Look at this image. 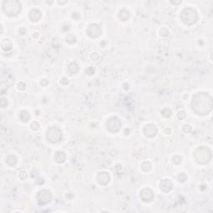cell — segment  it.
<instances>
[{
	"label": "cell",
	"instance_id": "cell-9",
	"mask_svg": "<svg viewBox=\"0 0 213 213\" xmlns=\"http://www.w3.org/2000/svg\"><path fill=\"white\" fill-rule=\"evenodd\" d=\"M140 197L145 202H152L154 198V192L150 188H144L140 192Z\"/></svg>",
	"mask_w": 213,
	"mask_h": 213
},
{
	"label": "cell",
	"instance_id": "cell-21",
	"mask_svg": "<svg viewBox=\"0 0 213 213\" xmlns=\"http://www.w3.org/2000/svg\"><path fill=\"white\" fill-rule=\"evenodd\" d=\"M66 41L67 43H68L69 44H73L76 43V37L73 34H68L66 38Z\"/></svg>",
	"mask_w": 213,
	"mask_h": 213
},
{
	"label": "cell",
	"instance_id": "cell-23",
	"mask_svg": "<svg viewBox=\"0 0 213 213\" xmlns=\"http://www.w3.org/2000/svg\"><path fill=\"white\" fill-rule=\"evenodd\" d=\"M186 180H187V176L185 173H181L178 176V181L180 182H185Z\"/></svg>",
	"mask_w": 213,
	"mask_h": 213
},
{
	"label": "cell",
	"instance_id": "cell-15",
	"mask_svg": "<svg viewBox=\"0 0 213 213\" xmlns=\"http://www.w3.org/2000/svg\"><path fill=\"white\" fill-rule=\"evenodd\" d=\"M118 17L122 21H126V20L129 19V18H130V13H129V12L127 10L122 9L119 12Z\"/></svg>",
	"mask_w": 213,
	"mask_h": 213
},
{
	"label": "cell",
	"instance_id": "cell-13",
	"mask_svg": "<svg viewBox=\"0 0 213 213\" xmlns=\"http://www.w3.org/2000/svg\"><path fill=\"white\" fill-rule=\"evenodd\" d=\"M42 17L41 11L37 9H33L29 12V19L33 22H38Z\"/></svg>",
	"mask_w": 213,
	"mask_h": 213
},
{
	"label": "cell",
	"instance_id": "cell-17",
	"mask_svg": "<svg viewBox=\"0 0 213 213\" xmlns=\"http://www.w3.org/2000/svg\"><path fill=\"white\" fill-rule=\"evenodd\" d=\"M1 45H2V49L5 50V51H9V50L12 49V42L10 41L9 39H3Z\"/></svg>",
	"mask_w": 213,
	"mask_h": 213
},
{
	"label": "cell",
	"instance_id": "cell-1",
	"mask_svg": "<svg viewBox=\"0 0 213 213\" xmlns=\"http://www.w3.org/2000/svg\"><path fill=\"white\" fill-rule=\"evenodd\" d=\"M192 108L198 115H206L212 108V97L206 93H198L192 97L191 103Z\"/></svg>",
	"mask_w": 213,
	"mask_h": 213
},
{
	"label": "cell",
	"instance_id": "cell-27",
	"mask_svg": "<svg viewBox=\"0 0 213 213\" xmlns=\"http://www.w3.org/2000/svg\"><path fill=\"white\" fill-rule=\"evenodd\" d=\"M159 33H160V34H161L162 36H163V37H166V36L168 35V30L166 29H162L159 31Z\"/></svg>",
	"mask_w": 213,
	"mask_h": 213
},
{
	"label": "cell",
	"instance_id": "cell-24",
	"mask_svg": "<svg viewBox=\"0 0 213 213\" xmlns=\"http://www.w3.org/2000/svg\"><path fill=\"white\" fill-rule=\"evenodd\" d=\"M172 161H173V162H174L175 164H180V163L182 162V157L179 156H174V157L172 158Z\"/></svg>",
	"mask_w": 213,
	"mask_h": 213
},
{
	"label": "cell",
	"instance_id": "cell-20",
	"mask_svg": "<svg viewBox=\"0 0 213 213\" xmlns=\"http://www.w3.org/2000/svg\"><path fill=\"white\" fill-rule=\"evenodd\" d=\"M142 169L144 172H149V171L152 169V164H151L149 162H144L142 164Z\"/></svg>",
	"mask_w": 213,
	"mask_h": 213
},
{
	"label": "cell",
	"instance_id": "cell-10",
	"mask_svg": "<svg viewBox=\"0 0 213 213\" xmlns=\"http://www.w3.org/2000/svg\"><path fill=\"white\" fill-rule=\"evenodd\" d=\"M143 132H144V134H145L146 136H147V137H153V136H155L156 135L157 128H156V126L154 124L149 123V124H146L144 126Z\"/></svg>",
	"mask_w": 213,
	"mask_h": 213
},
{
	"label": "cell",
	"instance_id": "cell-30",
	"mask_svg": "<svg viewBox=\"0 0 213 213\" xmlns=\"http://www.w3.org/2000/svg\"><path fill=\"white\" fill-rule=\"evenodd\" d=\"M7 105H8V101L5 98H2V100H1V106H2V107H7Z\"/></svg>",
	"mask_w": 213,
	"mask_h": 213
},
{
	"label": "cell",
	"instance_id": "cell-29",
	"mask_svg": "<svg viewBox=\"0 0 213 213\" xmlns=\"http://www.w3.org/2000/svg\"><path fill=\"white\" fill-rule=\"evenodd\" d=\"M18 88H19V90H24L25 88H26V85H25V83H19V84H18Z\"/></svg>",
	"mask_w": 213,
	"mask_h": 213
},
{
	"label": "cell",
	"instance_id": "cell-5",
	"mask_svg": "<svg viewBox=\"0 0 213 213\" xmlns=\"http://www.w3.org/2000/svg\"><path fill=\"white\" fill-rule=\"evenodd\" d=\"M47 140L52 142V143H58L59 142L62 138H63V134L61 130L56 127V126H52L49 128L47 134H46Z\"/></svg>",
	"mask_w": 213,
	"mask_h": 213
},
{
	"label": "cell",
	"instance_id": "cell-31",
	"mask_svg": "<svg viewBox=\"0 0 213 213\" xmlns=\"http://www.w3.org/2000/svg\"><path fill=\"white\" fill-rule=\"evenodd\" d=\"M177 116H178L179 119H184L185 116H186V114H185V112L183 111H182V112H178Z\"/></svg>",
	"mask_w": 213,
	"mask_h": 213
},
{
	"label": "cell",
	"instance_id": "cell-6",
	"mask_svg": "<svg viewBox=\"0 0 213 213\" xmlns=\"http://www.w3.org/2000/svg\"><path fill=\"white\" fill-rule=\"evenodd\" d=\"M121 126H122L121 121L116 116H113V117L109 118V120L107 122V129L110 132H118L120 130V128H121Z\"/></svg>",
	"mask_w": 213,
	"mask_h": 213
},
{
	"label": "cell",
	"instance_id": "cell-2",
	"mask_svg": "<svg viewBox=\"0 0 213 213\" xmlns=\"http://www.w3.org/2000/svg\"><path fill=\"white\" fill-rule=\"evenodd\" d=\"M194 157L199 164H206L212 159V152L206 146H200L194 152Z\"/></svg>",
	"mask_w": 213,
	"mask_h": 213
},
{
	"label": "cell",
	"instance_id": "cell-3",
	"mask_svg": "<svg viewBox=\"0 0 213 213\" xmlns=\"http://www.w3.org/2000/svg\"><path fill=\"white\" fill-rule=\"evenodd\" d=\"M3 11L8 16H16L21 11V3L16 0L4 1L3 3Z\"/></svg>",
	"mask_w": 213,
	"mask_h": 213
},
{
	"label": "cell",
	"instance_id": "cell-12",
	"mask_svg": "<svg viewBox=\"0 0 213 213\" xmlns=\"http://www.w3.org/2000/svg\"><path fill=\"white\" fill-rule=\"evenodd\" d=\"M173 185L169 179H162L160 182V188L164 192H169L172 190Z\"/></svg>",
	"mask_w": 213,
	"mask_h": 213
},
{
	"label": "cell",
	"instance_id": "cell-28",
	"mask_svg": "<svg viewBox=\"0 0 213 213\" xmlns=\"http://www.w3.org/2000/svg\"><path fill=\"white\" fill-rule=\"evenodd\" d=\"M27 173L24 172V171H22V172H19V178L21 180H25L26 178H27Z\"/></svg>",
	"mask_w": 213,
	"mask_h": 213
},
{
	"label": "cell",
	"instance_id": "cell-22",
	"mask_svg": "<svg viewBox=\"0 0 213 213\" xmlns=\"http://www.w3.org/2000/svg\"><path fill=\"white\" fill-rule=\"evenodd\" d=\"M162 116H165V117H169V116L172 115V112L169 108H165L162 111Z\"/></svg>",
	"mask_w": 213,
	"mask_h": 213
},
{
	"label": "cell",
	"instance_id": "cell-16",
	"mask_svg": "<svg viewBox=\"0 0 213 213\" xmlns=\"http://www.w3.org/2000/svg\"><path fill=\"white\" fill-rule=\"evenodd\" d=\"M68 71L70 73V74H76L79 70L78 65L76 63H71L68 65Z\"/></svg>",
	"mask_w": 213,
	"mask_h": 213
},
{
	"label": "cell",
	"instance_id": "cell-7",
	"mask_svg": "<svg viewBox=\"0 0 213 213\" xmlns=\"http://www.w3.org/2000/svg\"><path fill=\"white\" fill-rule=\"evenodd\" d=\"M37 199L39 204H47L52 200V194L49 190L43 189L37 195Z\"/></svg>",
	"mask_w": 213,
	"mask_h": 213
},
{
	"label": "cell",
	"instance_id": "cell-14",
	"mask_svg": "<svg viewBox=\"0 0 213 213\" xmlns=\"http://www.w3.org/2000/svg\"><path fill=\"white\" fill-rule=\"evenodd\" d=\"M54 159L58 163H63L65 162L66 155L63 152H57L54 155Z\"/></svg>",
	"mask_w": 213,
	"mask_h": 213
},
{
	"label": "cell",
	"instance_id": "cell-25",
	"mask_svg": "<svg viewBox=\"0 0 213 213\" xmlns=\"http://www.w3.org/2000/svg\"><path fill=\"white\" fill-rule=\"evenodd\" d=\"M39 122H33L32 123V125H31V128H32V130H33V131H37V130H39Z\"/></svg>",
	"mask_w": 213,
	"mask_h": 213
},
{
	"label": "cell",
	"instance_id": "cell-26",
	"mask_svg": "<svg viewBox=\"0 0 213 213\" xmlns=\"http://www.w3.org/2000/svg\"><path fill=\"white\" fill-rule=\"evenodd\" d=\"M183 131H184L186 133L190 132L192 131V126H190V125H188V124H186V125L183 126Z\"/></svg>",
	"mask_w": 213,
	"mask_h": 213
},
{
	"label": "cell",
	"instance_id": "cell-11",
	"mask_svg": "<svg viewBox=\"0 0 213 213\" xmlns=\"http://www.w3.org/2000/svg\"><path fill=\"white\" fill-rule=\"evenodd\" d=\"M97 179L99 184L102 186H106L110 182V176L106 172H102L97 174Z\"/></svg>",
	"mask_w": 213,
	"mask_h": 213
},
{
	"label": "cell",
	"instance_id": "cell-19",
	"mask_svg": "<svg viewBox=\"0 0 213 213\" xmlns=\"http://www.w3.org/2000/svg\"><path fill=\"white\" fill-rule=\"evenodd\" d=\"M29 118H30V114L29 113V112H27V111L21 112V113H20V119H21L22 122H27L29 120Z\"/></svg>",
	"mask_w": 213,
	"mask_h": 213
},
{
	"label": "cell",
	"instance_id": "cell-4",
	"mask_svg": "<svg viewBox=\"0 0 213 213\" xmlns=\"http://www.w3.org/2000/svg\"><path fill=\"white\" fill-rule=\"evenodd\" d=\"M197 13L196 11L192 8H186L182 10L181 13V19L183 22V23L187 26H192L196 23L197 21Z\"/></svg>",
	"mask_w": 213,
	"mask_h": 213
},
{
	"label": "cell",
	"instance_id": "cell-18",
	"mask_svg": "<svg viewBox=\"0 0 213 213\" xmlns=\"http://www.w3.org/2000/svg\"><path fill=\"white\" fill-rule=\"evenodd\" d=\"M6 162H7V164L11 166H15L17 164V157L14 155L8 156V157L6 158Z\"/></svg>",
	"mask_w": 213,
	"mask_h": 213
},
{
	"label": "cell",
	"instance_id": "cell-8",
	"mask_svg": "<svg viewBox=\"0 0 213 213\" xmlns=\"http://www.w3.org/2000/svg\"><path fill=\"white\" fill-rule=\"evenodd\" d=\"M87 35L92 38V39H96L98 38L101 33H102V30L101 28L95 23H92L88 26V28L87 29Z\"/></svg>",
	"mask_w": 213,
	"mask_h": 213
}]
</instances>
